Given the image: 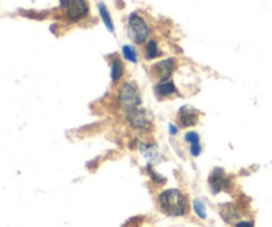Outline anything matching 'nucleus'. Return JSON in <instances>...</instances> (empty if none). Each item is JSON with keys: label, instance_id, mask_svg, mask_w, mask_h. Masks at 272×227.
<instances>
[{"label": "nucleus", "instance_id": "5", "mask_svg": "<svg viewBox=\"0 0 272 227\" xmlns=\"http://www.w3.org/2000/svg\"><path fill=\"white\" fill-rule=\"evenodd\" d=\"M125 118L131 129L140 130V132H146V130L150 129L151 118L144 108L140 107L127 112L125 113Z\"/></svg>", "mask_w": 272, "mask_h": 227}, {"label": "nucleus", "instance_id": "8", "mask_svg": "<svg viewBox=\"0 0 272 227\" xmlns=\"http://www.w3.org/2000/svg\"><path fill=\"white\" fill-rule=\"evenodd\" d=\"M201 113L190 105L179 108L177 112V124L179 128H192L198 124Z\"/></svg>", "mask_w": 272, "mask_h": 227}, {"label": "nucleus", "instance_id": "15", "mask_svg": "<svg viewBox=\"0 0 272 227\" xmlns=\"http://www.w3.org/2000/svg\"><path fill=\"white\" fill-rule=\"evenodd\" d=\"M192 209L194 213L197 214L198 218L206 219L207 218V211H206V204H203L202 200H194L192 201Z\"/></svg>", "mask_w": 272, "mask_h": 227}, {"label": "nucleus", "instance_id": "11", "mask_svg": "<svg viewBox=\"0 0 272 227\" xmlns=\"http://www.w3.org/2000/svg\"><path fill=\"white\" fill-rule=\"evenodd\" d=\"M221 217L226 223L236 222L240 217L239 209L235 204H225L221 206Z\"/></svg>", "mask_w": 272, "mask_h": 227}, {"label": "nucleus", "instance_id": "9", "mask_svg": "<svg viewBox=\"0 0 272 227\" xmlns=\"http://www.w3.org/2000/svg\"><path fill=\"white\" fill-rule=\"evenodd\" d=\"M154 93L157 98L160 100H165V98L173 97L175 94H178L179 91L177 88V85L174 84V81L171 79L165 80V81H160V83L155 84L154 87Z\"/></svg>", "mask_w": 272, "mask_h": 227}, {"label": "nucleus", "instance_id": "3", "mask_svg": "<svg viewBox=\"0 0 272 227\" xmlns=\"http://www.w3.org/2000/svg\"><path fill=\"white\" fill-rule=\"evenodd\" d=\"M142 104V96L140 89L134 83L126 81L118 88L117 92V105L122 112L133 111L136 108H140Z\"/></svg>", "mask_w": 272, "mask_h": 227}, {"label": "nucleus", "instance_id": "20", "mask_svg": "<svg viewBox=\"0 0 272 227\" xmlns=\"http://www.w3.org/2000/svg\"><path fill=\"white\" fill-rule=\"evenodd\" d=\"M60 1V7L61 8L65 9L66 7H68V4H69V0H59Z\"/></svg>", "mask_w": 272, "mask_h": 227}, {"label": "nucleus", "instance_id": "17", "mask_svg": "<svg viewBox=\"0 0 272 227\" xmlns=\"http://www.w3.org/2000/svg\"><path fill=\"white\" fill-rule=\"evenodd\" d=\"M201 153H202L201 142L190 145V154H191L192 157H199V156H201Z\"/></svg>", "mask_w": 272, "mask_h": 227}, {"label": "nucleus", "instance_id": "19", "mask_svg": "<svg viewBox=\"0 0 272 227\" xmlns=\"http://www.w3.org/2000/svg\"><path fill=\"white\" fill-rule=\"evenodd\" d=\"M169 133L171 136L178 135V126H175L174 124H170V125H169Z\"/></svg>", "mask_w": 272, "mask_h": 227}, {"label": "nucleus", "instance_id": "13", "mask_svg": "<svg viewBox=\"0 0 272 227\" xmlns=\"http://www.w3.org/2000/svg\"><path fill=\"white\" fill-rule=\"evenodd\" d=\"M99 14L101 16V20H103L104 25L106 27L109 32H114V23H113V19L110 16V12L106 5L104 3H99Z\"/></svg>", "mask_w": 272, "mask_h": 227}, {"label": "nucleus", "instance_id": "16", "mask_svg": "<svg viewBox=\"0 0 272 227\" xmlns=\"http://www.w3.org/2000/svg\"><path fill=\"white\" fill-rule=\"evenodd\" d=\"M185 141L188 142V145H192V144H198V142H201V137H199V135H198L197 132H192V130H190V132H188L186 135H185Z\"/></svg>", "mask_w": 272, "mask_h": 227}, {"label": "nucleus", "instance_id": "6", "mask_svg": "<svg viewBox=\"0 0 272 227\" xmlns=\"http://www.w3.org/2000/svg\"><path fill=\"white\" fill-rule=\"evenodd\" d=\"M209 186L212 194H219L221 191H229L232 186V180L221 167H215L209 177Z\"/></svg>", "mask_w": 272, "mask_h": 227}, {"label": "nucleus", "instance_id": "18", "mask_svg": "<svg viewBox=\"0 0 272 227\" xmlns=\"http://www.w3.org/2000/svg\"><path fill=\"white\" fill-rule=\"evenodd\" d=\"M235 227H253L252 221H239L235 225Z\"/></svg>", "mask_w": 272, "mask_h": 227}, {"label": "nucleus", "instance_id": "12", "mask_svg": "<svg viewBox=\"0 0 272 227\" xmlns=\"http://www.w3.org/2000/svg\"><path fill=\"white\" fill-rule=\"evenodd\" d=\"M162 55V52L160 49V45H158V42L155 39H150L145 43L144 45V57L146 60H154L157 57H160Z\"/></svg>", "mask_w": 272, "mask_h": 227}, {"label": "nucleus", "instance_id": "7", "mask_svg": "<svg viewBox=\"0 0 272 227\" xmlns=\"http://www.w3.org/2000/svg\"><path fill=\"white\" fill-rule=\"evenodd\" d=\"M89 15L88 0H69L65 8V18L69 23H79Z\"/></svg>", "mask_w": 272, "mask_h": 227}, {"label": "nucleus", "instance_id": "10", "mask_svg": "<svg viewBox=\"0 0 272 227\" xmlns=\"http://www.w3.org/2000/svg\"><path fill=\"white\" fill-rule=\"evenodd\" d=\"M125 74V67L124 63L118 56H113L110 60V79L113 84H117L121 81V79Z\"/></svg>", "mask_w": 272, "mask_h": 227}, {"label": "nucleus", "instance_id": "2", "mask_svg": "<svg viewBox=\"0 0 272 227\" xmlns=\"http://www.w3.org/2000/svg\"><path fill=\"white\" fill-rule=\"evenodd\" d=\"M127 35L131 42L137 45H144L147 40H150L151 28L141 14L133 12L127 19Z\"/></svg>", "mask_w": 272, "mask_h": 227}, {"label": "nucleus", "instance_id": "14", "mask_svg": "<svg viewBox=\"0 0 272 227\" xmlns=\"http://www.w3.org/2000/svg\"><path fill=\"white\" fill-rule=\"evenodd\" d=\"M122 56H124V59L131 64H136L138 63V52L137 49L134 48L133 45H129V44H125V45H122Z\"/></svg>", "mask_w": 272, "mask_h": 227}, {"label": "nucleus", "instance_id": "1", "mask_svg": "<svg viewBox=\"0 0 272 227\" xmlns=\"http://www.w3.org/2000/svg\"><path fill=\"white\" fill-rule=\"evenodd\" d=\"M158 204L162 213L169 217H183L188 213V201L178 189H167L158 195Z\"/></svg>", "mask_w": 272, "mask_h": 227}, {"label": "nucleus", "instance_id": "4", "mask_svg": "<svg viewBox=\"0 0 272 227\" xmlns=\"http://www.w3.org/2000/svg\"><path fill=\"white\" fill-rule=\"evenodd\" d=\"M178 68V61L175 57H167L164 60L155 63L154 65H151L150 74L151 77L160 83V81H165V80H169L171 76L174 74V72Z\"/></svg>", "mask_w": 272, "mask_h": 227}]
</instances>
